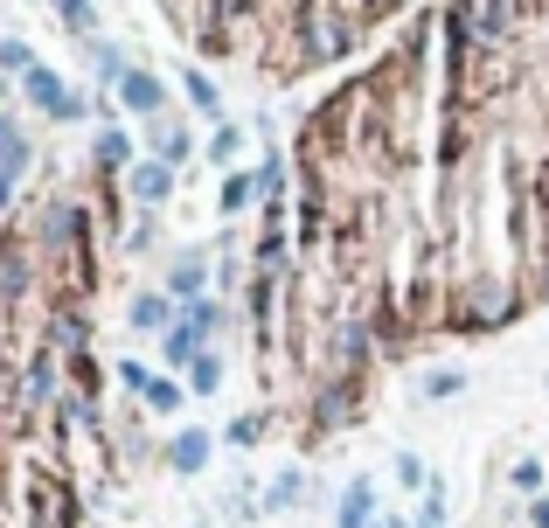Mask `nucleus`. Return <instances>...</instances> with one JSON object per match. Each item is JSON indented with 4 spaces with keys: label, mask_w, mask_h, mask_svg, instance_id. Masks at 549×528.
<instances>
[{
    "label": "nucleus",
    "mask_w": 549,
    "mask_h": 528,
    "mask_svg": "<svg viewBox=\"0 0 549 528\" xmlns=\"http://www.w3.org/2000/svg\"><path fill=\"white\" fill-rule=\"evenodd\" d=\"M28 98H35L42 112H56V119H84V98H77V91H63V84H56V70H42V63L28 70Z\"/></svg>",
    "instance_id": "obj_1"
},
{
    "label": "nucleus",
    "mask_w": 549,
    "mask_h": 528,
    "mask_svg": "<svg viewBox=\"0 0 549 528\" xmlns=\"http://www.w3.org/2000/svg\"><path fill=\"white\" fill-rule=\"evenodd\" d=\"M119 98H126L133 112H153V105H160V84H153V77H139V70H126V77H119Z\"/></svg>",
    "instance_id": "obj_2"
},
{
    "label": "nucleus",
    "mask_w": 549,
    "mask_h": 528,
    "mask_svg": "<svg viewBox=\"0 0 549 528\" xmlns=\"http://www.w3.org/2000/svg\"><path fill=\"white\" fill-rule=\"evenodd\" d=\"M202 459H209V438H202V431H181V438H174V466H181V473H202Z\"/></svg>",
    "instance_id": "obj_3"
},
{
    "label": "nucleus",
    "mask_w": 549,
    "mask_h": 528,
    "mask_svg": "<svg viewBox=\"0 0 549 528\" xmlns=\"http://www.w3.org/2000/svg\"><path fill=\"white\" fill-rule=\"evenodd\" d=\"M133 195H146V202L167 195V167H160V160H153V167H133Z\"/></svg>",
    "instance_id": "obj_4"
},
{
    "label": "nucleus",
    "mask_w": 549,
    "mask_h": 528,
    "mask_svg": "<svg viewBox=\"0 0 549 528\" xmlns=\"http://www.w3.org/2000/svg\"><path fill=\"white\" fill-rule=\"evenodd\" d=\"M341 528H369V487H362V480H355L348 501H341Z\"/></svg>",
    "instance_id": "obj_5"
},
{
    "label": "nucleus",
    "mask_w": 549,
    "mask_h": 528,
    "mask_svg": "<svg viewBox=\"0 0 549 528\" xmlns=\"http://www.w3.org/2000/svg\"><path fill=\"white\" fill-rule=\"evenodd\" d=\"M153 146H160L167 160H181V153H188V132H181V126H160V132H153Z\"/></svg>",
    "instance_id": "obj_6"
},
{
    "label": "nucleus",
    "mask_w": 549,
    "mask_h": 528,
    "mask_svg": "<svg viewBox=\"0 0 549 528\" xmlns=\"http://www.w3.org/2000/svg\"><path fill=\"white\" fill-rule=\"evenodd\" d=\"M98 160L119 167V160H126V132H105V139H98Z\"/></svg>",
    "instance_id": "obj_7"
},
{
    "label": "nucleus",
    "mask_w": 549,
    "mask_h": 528,
    "mask_svg": "<svg viewBox=\"0 0 549 528\" xmlns=\"http://www.w3.org/2000/svg\"><path fill=\"white\" fill-rule=\"evenodd\" d=\"M174 292L195 299V292H202V264H181V271H174Z\"/></svg>",
    "instance_id": "obj_8"
},
{
    "label": "nucleus",
    "mask_w": 549,
    "mask_h": 528,
    "mask_svg": "<svg viewBox=\"0 0 549 528\" xmlns=\"http://www.w3.org/2000/svg\"><path fill=\"white\" fill-rule=\"evenodd\" d=\"M56 14H63L70 28H91V0H56Z\"/></svg>",
    "instance_id": "obj_9"
},
{
    "label": "nucleus",
    "mask_w": 549,
    "mask_h": 528,
    "mask_svg": "<svg viewBox=\"0 0 549 528\" xmlns=\"http://www.w3.org/2000/svg\"><path fill=\"white\" fill-rule=\"evenodd\" d=\"M133 320H139V327H160V320H167V306H160V299H133Z\"/></svg>",
    "instance_id": "obj_10"
},
{
    "label": "nucleus",
    "mask_w": 549,
    "mask_h": 528,
    "mask_svg": "<svg viewBox=\"0 0 549 528\" xmlns=\"http://www.w3.org/2000/svg\"><path fill=\"white\" fill-rule=\"evenodd\" d=\"M0 63H7V70H35V56H28V42H7V49H0Z\"/></svg>",
    "instance_id": "obj_11"
},
{
    "label": "nucleus",
    "mask_w": 549,
    "mask_h": 528,
    "mask_svg": "<svg viewBox=\"0 0 549 528\" xmlns=\"http://www.w3.org/2000/svg\"><path fill=\"white\" fill-rule=\"evenodd\" d=\"M146 396H153V410H174V403H181V390H174V383H146Z\"/></svg>",
    "instance_id": "obj_12"
},
{
    "label": "nucleus",
    "mask_w": 549,
    "mask_h": 528,
    "mask_svg": "<svg viewBox=\"0 0 549 528\" xmlns=\"http://www.w3.org/2000/svg\"><path fill=\"white\" fill-rule=\"evenodd\" d=\"M0 91H7V84H0Z\"/></svg>",
    "instance_id": "obj_13"
}]
</instances>
